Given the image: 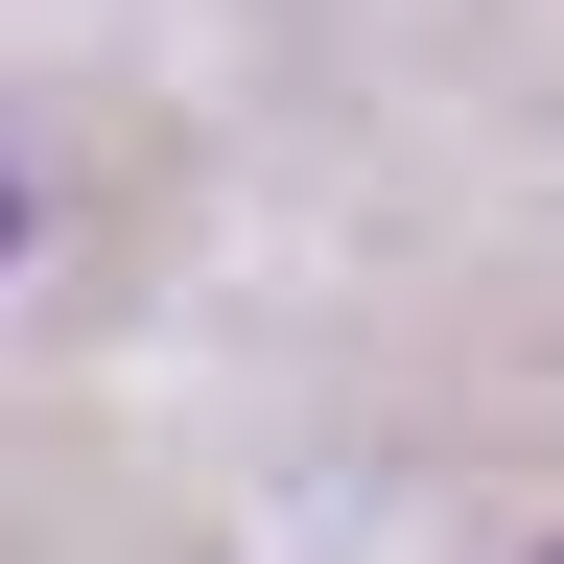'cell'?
Masks as SVG:
<instances>
[{
  "mask_svg": "<svg viewBox=\"0 0 564 564\" xmlns=\"http://www.w3.org/2000/svg\"><path fill=\"white\" fill-rule=\"evenodd\" d=\"M0 212H24V188H0Z\"/></svg>",
  "mask_w": 564,
  "mask_h": 564,
  "instance_id": "1",
  "label": "cell"
}]
</instances>
